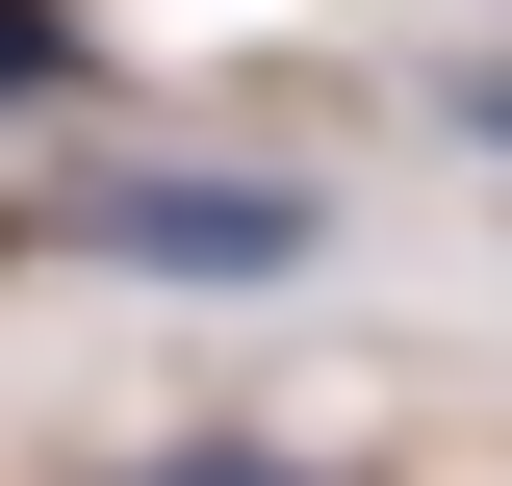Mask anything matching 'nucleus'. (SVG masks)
Wrapping results in <instances>:
<instances>
[{
    "label": "nucleus",
    "mask_w": 512,
    "mask_h": 486,
    "mask_svg": "<svg viewBox=\"0 0 512 486\" xmlns=\"http://www.w3.org/2000/svg\"><path fill=\"white\" fill-rule=\"evenodd\" d=\"M77 256H128V282H282L308 180H77Z\"/></svg>",
    "instance_id": "nucleus-1"
},
{
    "label": "nucleus",
    "mask_w": 512,
    "mask_h": 486,
    "mask_svg": "<svg viewBox=\"0 0 512 486\" xmlns=\"http://www.w3.org/2000/svg\"><path fill=\"white\" fill-rule=\"evenodd\" d=\"M461 128H487V154H512V52H487V77H461Z\"/></svg>",
    "instance_id": "nucleus-3"
},
{
    "label": "nucleus",
    "mask_w": 512,
    "mask_h": 486,
    "mask_svg": "<svg viewBox=\"0 0 512 486\" xmlns=\"http://www.w3.org/2000/svg\"><path fill=\"white\" fill-rule=\"evenodd\" d=\"M154 486H308V461H256V435H205V461H154Z\"/></svg>",
    "instance_id": "nucleus-2"
}]
</instances>
